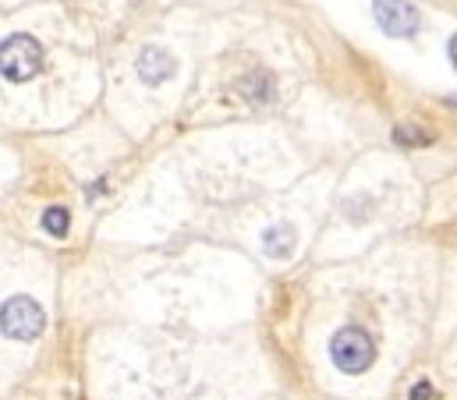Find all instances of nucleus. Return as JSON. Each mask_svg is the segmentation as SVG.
Here are the masks:
<instances>
[{"instance_id":"nucleus-2","label":"nucleus","mask_w":457,"mask_h":400,"mask_svg":"<svg viewBox=\"0 0 457 400\" xmlns=\"http://www.w3.org/2000/svg\"><path fill=\"white\" fill-rule=\"evenodd\" d=\"M39 68H43V46L32 36L18 32L4 39V79L7 82H29L39 75Z\"/></svg>"},{"instance_id":"nucleus-1","label":"nucleus","mask_w":457,"mask_h":400,"mask_svg":"<svg viewBox=\"0 0 457 400\" xmlns=\"http://www.w3.org/2000/svg\"><path fill=\"white\" fill-rule=\"evenodd\" d=\"M330 358H334V365L341 372L361 376L372 365V358H376V344H372V337L361 326H344L330 340Z\"/></svg>"},{"instance_id":"nucleus-8","label":"nucleus","mask_w":457,"mask_h":400,"mask_svg":"<svg viewBox=\"0 0 457 400\" xmlns=\"http://www.w3.org/2000/svg\"><path fill=\"white\" fill-rule=\"evenodd\" d=\"M411 400H433V387H429V383H415Z\"/></svg>"},{"instance_id":"nucleus-3","label":"nucleus","mask_w":457,"mask_h":400,"mask_svg":"<svg viewBox=\"0 0 457 400\" xmlns=\"http://www.w3.org/2000/svg\"><path fill=\"white\" fill-rule=\"evenodd\" d=\"M43 308L32 298H7L4 301V312H0V326H4V337L11 340H32L43 333Z\"/></svg>"},{"instance_id":"nucleus-4","label":"nucleus","mask_w":457,"mask_h":400,"mask_svg":"<svg viewBox=\"0 0 457 400\" xmlns=\"http://www.w3.org/2000/svg\"><path fill=\"white\" fill-rule=\"evenodd\" d=\"M372 11H376V21L386 36L401 39V36H415L419 32V7L411 0H372Z\"/></svg>"},{"instance_id":"nucleus-9","label":"nucleus","mask_w":457,"mask_h":400,"mask_svg":"<svg viewBox=\"0 0 457 400\" xmlns=\"http://www.w3.org/2000/svg\"><path fill=\"white\" fill-rule=\"evenodd\" d=\"M451 64H454V68H457V36H454V39H451Z\"/></svg>"},{"instance_id":"nucleus-7","label":"nucleus","mask_w":457,"mask_h":400,"mask_svg":"<svg viewBox=\"0 0 457 400\" xmlns=\"http://www.w3.org/2000/svg\"><path fill=\"white\" fill-rule=\"evenodd\" d=\"M68 223H71V216H68V209H61V205H50V209L43 212V230L54 234V238H64V234H68Z\"/></svg>"},{"instance_id":"nucleus-6","label":"nucleus","mask_w":457,"mask_h":400,"mask_svg":"<svg viewBox=\"0 0 457 400\" xmlns=\"http://www.w3.org/2000/svg\"><path fill=\"white\" fill-rule=\"evenodd\" d=\"M262 248H266V255H273V259H287V255L295 252V227H291V223H273V227H266Z\"/></svg>"},{"instance_id":"nucleus-5","label":"nucleus","mask_w":457,"mask_h":400,"mask_svg":"<svg viewBox=\"0 0 457 400\" xmlns=\"http://www.w3.org/2000/svg\"><path fill=\"white\" fill-rule=\"evenodd\" d=\"M138 79L145 82V86H160V82H167L170 75H174V57L167 54V50H160V46H145L142 50V57H138Z\"/></svg>"}]
</instances>
